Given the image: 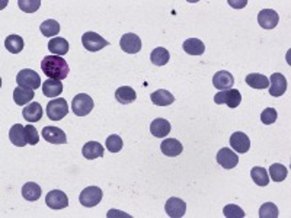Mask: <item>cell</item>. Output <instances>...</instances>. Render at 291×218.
Returning a JSON list of instances; mask_svg holds the SVG:
<instances>
[{
	"label": "cell",
	"mask_w": 291,
	"mask_h": 218,
	"mask_svg": "<svg viewBox=\"0 0 291 218\" xmlns=\"http://www.w3.org/2000/svg\"><path fill=\"white\" fill-rule=\"evenodd\" d=\"M41 190L40 185H37L35 182H28L22 186V197L27 201H37L41 198Z\"/></svg>",
	"instance_id": "29"
},
{
	"label": "cell",
	"mask_w": 291,
	"mask_h": 218,
	"mask_svg": "<svg viewBox=\"0 0 291 218\" xmlns=\"http://www.w3.org/2000/svg\"><path fill=\"white\" fill-rule=\"evenodd\" d=\"M230 146L234 151L243 154V153H248L249 149H251V140H249V137H248L245 132L237 131V132H233V134H231Z\"/></svg>",
	"instance_id": "12"
},
{
	"label": "cell",
	"mask_w": 291,
	"mask_h": 218,
	"mask_svg": "<svg viewBox=\"0 0 291 218\" xmlns=\"http://www.w3.org/2000/svg\"><path fill=\"white\" fill-rule=\"evenodd\" d=\"M127 217V218H130V215L128 214H125V212H120V211H115V209H111L110 212L107 214V217L108 218H111V217Z\"/></svg>",
	"instance_id": "41"
},
{
	"label": "cell",
	"mask_w": 291,
	"mask_h": 218,
	"mask_svg": "<svg viewBox=\"0 0 291 218\" xmlns=\"http://www.w3.org/2000/svg\"><path fill=\"white\" fill-rule=\"evenodd\" d=\"M107 149H108V151H111V153H118V151H121V149H122V146H124V143H122V139H121L120 135H117V134H112V135H110L108 139H107Z\"/></svg>",
	"instance_id": "36"
},
{
	"label": "cell",
	"mask_w": 291,
	"mask_h": 218,
	"mask_svg": "<svg viewBox=\"0 0 291 218\" xmlns=\"http://www.w3.org/2000/svg\"><path fill=\"white\" fill-rule=\"evenodd\" d=\"M246 85L253 89H268L270 88V79L259 73H251L246 76Z\"/></svg>",
	"instance_id": "26"
},
{
	"label": "cell",
	"mask_w": 291,
	"mask_h": 218,
	"mask_svg": "<svg viewBox=\"0 0 291 218\" xmlns=\"http://www.w3.org/2000/svg\"><path fill=\"white\" fill-rule=\"evenodd\" d=\"M9 140L10 143L16 147H23L27 146V137H25V127L20 124H15L12 128L9 129Z\"/></svg>",
	"instance_id": "20"
},
{
	"label": "cell",
	"mask_w": 291,
	"mask_h": 218,
	"mask_svg": "<svg viewBox=\"0 0 291 218\" xmlns=\"http://www.w3.org/2000/svg\"><path fill=\"white\" fill-rule=\"evenodd\" d=\"M287 175H288V170L281 163H274L270 168V176L274 182H282L287 178Z\"/></svg>",
	"instance_id": "34"
},
{
	"label": "cell",
	"mask_w": 291,
	"mask_h": 218,
	"mask_svg": "<svg viewBox=\"0 0 291 218\" xmlns=\"http://www.w3.org/2000/svg\"><path fill=\"white\" fill-rule=\"evenodd\" d=\"M95 106V102L89 95L86 93H79L73 98L71 102V111L74 112V115L77 117H86L88 114H91L92 109Z\"/></svg>",
	"instance_id": "2"
},
{
	"label": "cell",
	"mask_w": 291,
	"mask_h": 218,
	"mask_svg": "<svg viewBox=\"0 0 291 218\" xmlns=\"http://www.w3.org/2000/svg\"><path fill=\"white\" fill-rule=\"evenodd\" d=\"M259 218H278V208L274 202H265L259 209Z\"/></svg>",
	"instance_id": "35"
},
{
	"label": "cell",
	"mask_w": 291,
	"mask_h": 218,
	"mask_svg": "<svg viewBox=\"0 0 291 218\" xmlns=\"http://www.w3.org/2000/svg\"><path fill=\"white\" fill-rule=\"evenodd\" d=\"M120 45L122 51L128 54H137L141 50V40L136 34H124L121 37Z\"/></svg>",
	"instance_id": "14"
},
{
	"label": "cell",
	"mask_w": 291,
	"mask_h": 218,
	"mask_svg": "<svg viewBox=\"0 0 291 218\" xmlns=\"http://www.w3.org/2000/svg\"><path fill=\"white\" fill-rule=\"evenodd\" d=\"M251 176L253 179V182L258 185V186H267L268 183H270V175H268V172L265 170L263 168H259V166H256V168H252L251 170Z\"/></svg>",
	"instance_id": "32"
},
{
	"label": "cell",
	"mask_w": 291,
	"mask_h": 218,
	"mask_svg": "<svg viewBox=\"0 0 291 218\" xmlns=\"http://www.w3.org/2000/svg\"><path fill=\"white\" fill-rule=\"evenodd\" d=\"M182 48L187 54L190 56H202L204 51H205V45L204 42L198 38H190V40L183 41L182 44Z\"/></svg>",
	"instance_id": "24"
},
{
	"label": "cell",
	"mask_w": 291,
	"mask_h": 218,
	"mask_svg": "<svg viewBox=\"0 0 291 218\" xmlns=\"http://www.w3.org/2000/svg\"><path fill=\"white\" fill-rule=\"evenodd\" d=\"M161 150L165 156L176 157V156H179V154L182 153L183 146L181 144V141H178L176 139H166L162 141Z\"/></svg>",
	"instance_id": "17"
},
{
	"label": "cell",
	"mask_w": 291,
	"mask_h": 218,
	"mask_svg": "<svg viewBox=\"0 0 291 218\" xmlns=\"http://www.w3.org/2000/svg\"><path fill=\"white\" fill-rule=\"evenodd\" d=\"M61 92H63V83H61V80L48 79L42 83V93H44L47 98H57V96H60Z\"/></svg>",
	"instance_id": "23"
},
{
	"label": "cell",
	"mask_w": 291,
	"mask_h": 218,
	"mask_svg": "<svg viewBox=\"0 0 291 218\" xmlns=\"http://www.w3.org/2000/svg\"><path fill=\"white\" fill-rule=\"evenodd\" d=\"M42 137L51 144H66L67 143L66 132L59 127H45L42 129Z\"/></svg>",
	"instance_id": "16"
},
{
	"label": "cell",
	"mask_w": 291,
	"mask_h": 218,
	"mask_svg": "<svg viewBox=\"0 0 291 218\" xmlns=\"http://www.w3.org/2000/svg\"><path fill=\"white\" fill-rule=\"evenodd\" d=\"M82 154L85 159L88 160L98 159V157L103 156V147H102V144L96 143V141H88L82 149Z\"/></svg>",
	"instance_id": "22"
},
{
	"label": "cell",
	"mask_w": 291,
	"mask_h": 218,
	"mask_svg": "<svg viewBox=\"0 0 291 218\" xmlns=\"http://www.w3.org/2000/svg\"><path fill=\"white\" fill-rule=\"evenodd\" d=\"M45 202H47V205L51 209H63L69 205V198H67V195L63 190L54 189V190H51V192L47 194Z\"/></svg>",
	"instance_id": "8"
},
{
	"label": "cell",
	"mask_w": 291,
	"mask_h": 218,
	"mask_svg": "<svg viewBox=\"0 0 291 218\" xmlns=\"http://www.w3.org/2000/svg\"><path fill=\"white\" fill-rule=\"evenodd\" d=\"M277 117H278V114H277L275 109L267 108L262 111L261 121L265 124V125H271V124H274V122L277 121Z\"/></svg>",
	"instance_id": "40"
},
{
	"label": "cell",
	"mask_w": 291,
	"mask_h": 218,
	"mask_svg": "<svg viewBox=\"0 0 291 218\" xmlns=\"http://www.w3.org/2000/svg\"><path fill=\"white\" fill-rule=\"evenodd\" d=\"M40 30H41V32H42V35H44V37L52 38L54 35H57V34L60 32V23L54 19H47L41 23Z\"/></svg>",
	"instance_id": "33"
},
{
	"label": "cell",
	"mask_w": 291,
	"mask_h": 218,
	"mask_svg": "<svg viewBox=\"0 0 291 218\" xmlns=\"http://www.w3.org/2000/svg\"><path fill=\"white\" fill-rule=\"evenodd\" d=\"M169 59H171L169 51L166 50V48H163V47H157V48H154V50L151 51L150 60L151 63L156 64V66H165L169 61Z\"/></svg>",
	"instance_id": "31"
},
{
	"label": "cell",
	"mask_w": 291,
	"mask_h": 218,
	"mask_svg": "<svg viewBox=\"0 0 291 218\" xmlns=\"http://www.w3.org/2000/svg\"><path fill=\"white\" fill-rule=\"evenodd\" d=\"M150 99L156 106H169L171 103L175 102L173 95L166 89H159L156 90V92H153L150 95Z\"/></svg>",
	"instance_id": "21"
},
{
	"label": "cell",
	"mask_w": 291,
	"mask_h": 218,
	"mask_svg": "<svg viewBox=\"0 0 291 218\" xmlns=\"http://www.w3.org/2000/svg\"><path fill=\"white\" fill-rule=\"evenodd\" d=\"M217 163L220 165L221 168L233 169L236 168L237 163H239V156L233 150L224 147L217 153Z\"/></svg>",
	"instance_id": "13"
},
{
	"label": "cell",
	"mask_w": 291,
	"mask_h": 218,
	"mask_svg": "<svg viewBox=\"0 0 291 218\" xmlns=\"http://www.w3.org/2000/svg\"><path fill=\"white\" fill-rule=\"evenodd\" d=\"M41 70L42 73L48 77L54 80H64L69 76L70 67L67 61L60 57V56H47L42 59L41 63Z\"/></svg>",
	"instance_id": "1"
},
{
	"label": "cell",
	"mask_w": 291,
	"mask_h": 218,
	"mask_svg": "<svg viewBox=\"0 0 291 218\" xmlns=\"http://www.w3.org/2000/svg\"><path fill=\"white\" fill-rule=\"evenodd\" d=\"M82 44H83V47H85L88 51L96 52V51H100L102 48H105L110 42L107 40H103L99 34L89 31V32L83 34V37H82Z\"/></svg>",
	"instance_id": "7"
},
{
	"label": "cell",
	"mask_w": 291,
	"mask_h": 218,
	"mask_svg": "<svg viewBox=\"0 0 291 218\" xmlns=\"http://www.w3.org/2000/svg\"><path fill=\"white\" fill-rule=\"evenodd\" d=\"M5 47L12 54H19L20 51L23 50V47H25V42H23V40L20 38L19 35H9L5 40Z\"/></svg>",
	"instance_id": "30"
},
{
	"label": "cell",
	"mask_w": 291,
	"mask_h": 218,
	"mask_svg": "<svg viewBox=\"0 0 291 218\" xmlns=\"http://www.w3.org/2000/svg\"><path fill=\"white\" fill-rule=\"evenodd\" d=\"M16 83H18V86L35 90L38 89V88H41V77L37 71H34V70L30 69H23L18 73V76H16Z\"/></svg>",
	"instance_id": "5"
},
{
	"label": "cell",
	"mask_w": 291,
	"mask_h": 218,
	"mask_svg": "<svg viewBox=\"0 0 291 218\" xmlns=\"http://www.w3.org/2000/svg\"><path fill=\"white\" fill-rule=\"evenodd\" d=\"M115 99L122 105H128L137 99V95H136V90L130 86H121L115 90Z\"/></svg>",
	"instance_id": "27"
},
{
	"label": "cell",
	"mask_w": 291,
	"mask_h": 218,
	"mask_svg": "<svg viewBox=\"0 0 291 218\" xmlns=\"http://www.w3.org/2000/svg\"><path fill=\"white\" fill-rule=\"evenodd\" d=\"M150 132L154 137H157V139L166 137V135L171 132V124H169V121H166V119L163 118H156L150 124Z\"/></svg>",
	"instance_id": "19"
},
{
	"label": "cell",
	"mask_w": 291,
	"mask_h": 218,
	"mask_svg": "<svg viewBox=\"0 0 291 218\" xmlns=\"http://www.w3.org/2000/svg\"><path fill=\"white\" fill-rule=\"evenodd\" d=\"M223 214H224V217L226 218H243L246 214H245V211L241 208V207H237V205H234V204H229V205H226L224 209H223Z\"/></svg>",
	"instance_id": "38"
},
{
	"label": "cell",
	"mask_w": 291,
	"mask_h": 218,
	"mask_svg": "<svg viewBox=\"0 0 291 218\" xmlns=\"http://www.w3.org/2000/svg\"><path fill=\"white\" fill-rule=\"evenodd\" d=\"M280 22V16L275 10L263 9L258 13V23L263 30H274Z\"/></svg>",
	"instance_id": "11"
},
{
	"label": "cell",
	"mask_w": 291,
	"mask_h": 218,
	"mask_svg": "<svg viewBox=\"0 0 291 218\" xmlns=\"http://www.w3.org/2000/svg\"><path fill=\"white\" fill-rule=\"evenodd\" d=\"M214 102L217 105H227L229 108H237L242 102V95L237 89H226L220 90L216 96Z\"/></svg>",
	"instance_id": "3"
},
{
	"label": "cell",
	"mask_w": 291,
	"mask_h": 218,
	"mask_svg": "<svg viewBox=\"0 0 291 218\" xmlns=\"http://www.w3.org/2000/svg\"><path fill=\"white\" fill-rule=\"evenodd\" d=\"M102 189L98 186H88L86 189H83L79 195V202H81L83 207L86 208H92V207H96L102 201Z\"/></svg>",
	"instance_id": "6"
},
{
	"label": "cell",
	"mask_w": 291,
	"mask_h": 218,
	"mask_svg": "<svg viewBox=\"0 0 291 218\" xmlns=\"http://www.w3.org/2000/svg\"><path fill=\"white\" fill-rule=\"evenodd\" d=\"M18 6L20 10L27 13H34L40 9L41 0H18Z\"/></svg>",
	"instance_id": "37"
},
{
	"label": "cell",
	"mask_w": 291,
	"mask_h": 218,
	"mask_svg": "<svg viewBox=\"0 0 291 218\" xmlns=\"http://www.w3.org/2000/svg\"><path fill=\"white\" fill-rule=\"evenodd\" d=\"M69 114V105L64 98H56L47 105V117L51 121H60Z\"/></svg>",
	"instance_id": "4"
},
{
	"label": "cell",
	"mask_w": 291,
	"mask_h": 218,
	"mask_svg": "<svg viewBox=\"0 0 291 218\" xmlns=\"http://www.w3.org/2000/svg\"><path fill=\"white\" fill-rule=\"evenodd\" d=\"M25 137H27V143H28L30 146H35V144H38V141H40L38 131H37V128H35L34 125H31V124H28V125L25 127Z\"/></svg>",
	"instance_id": "39"
},
{
	"label": "cell",
	"mask_w": 291,
	"mask_h": 218,
	"mask_svg": "<svg viewBox=\"0 0 291 218\" xmlns=\"http://www.w3.org/2000/svg\"><path fill=\"white\" fill-rule=\"evenodd\" d=\"M270 95L274 96V98H278V96H282L287 90V80H285V76L281 74V73H274L270 77Z\"/></svg>",
	"instance_id": "10"
},
{
	"label": "cell",
	"mask_w": 291,
	"mask_h": 218,
	"mask_svg": "<svg viewBox=\"0 0 291 218\" xmlns=\"http://www.w3.org/2000/svg\"><path fill=\"white\" fill-rule=\"evenodd\" d=\"M48 51L52 56H66L69 52V42L64 38H52L48 42Z\"/></svg>",
	"instance_id": "28"
},
{
	"label": "cell",
	"mask_w": 291,
	"mask_h": 218,
	"mask_svg": "<svg viewBox=\"0 0 291 218\" xmlns=\"http://www.w3.org/2000/svg\"><path fill=\"white\" fill-rule=\"evenodd\" d=\"M213 86L219 90L231 89L234 86V77L231 73L226 71V70L217 71L213 77Z\"/></svg>",
	"instance_id": "15"
},
{
	"label": "cell",
	"mask_w": 291,
	"mask_h": 218,
	"mask_svg": "<svg viewBox=\"0 0 291 218\" xmlns=\"http://www.w3.org/2000/svg\"><path fill=\"white\" fill-rule=\"evenodd\" d=\"M34 98H35V93H34V90L32 89L18 86L16 89L13 90V100H15V103L19 105V106H23V105L30 103Z\"/></svg>",
	"instance_id": "25"
},
{
	"label": "cell",
	"mask_w": 291,
	"mask_h": 218,
	"mask_svg": "<svg viewBox=\"0 0 291 218\" xmlns=\"http://www.w3.org/2000/svg\"><path fill=\"white\" fill-rule=\"evenodd\" d=\"M165 211L171 218H182L185 215V211H187V204L181 198L172 197L166 201Z\"/></svg>",
	"instance_id": "9"
},
{
	"label": "cell",
	"mask_w": 291,
	"mask_h": 218,
	"mask_svg": "<svg viewBox=\"0 0 291 218\" xmlns=\"http://www.w3.org/2000/svg\"><path fill=\"white\" fill-rule=\"evenodd\" d=\"M42 114H44V111H42L41 103H38V102H31L30 105H27L25 108L22 109V115H23V118L27 119L28 122L41 121Z\"/></svg>",
	"instance_id": "18"
}]
</instances>
